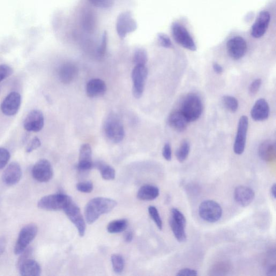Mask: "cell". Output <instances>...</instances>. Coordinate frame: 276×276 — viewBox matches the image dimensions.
Masks as SVG:
<instances>
[{"label":"cell","instance_id":"cell-1","mask_svg":"<svg viewBox=\"0 0 276 276\" xmlns=\"http://www.w3.org/2000/svg\"><path fill=\"white\" fill-rule=\"evenodd\" d=\"M117 203L113 199L98 197L89 201L84 209L86 222L91 225L102 215L109 213L116 207Z\"/></svg>","mask_w":276,"mask_h":276},{"label":"cell","instance_id":"cell-2","mask_svg":"<svg viewBox=\"0 0 276 276\" xmlns=\"http://www.w3.org/2000/svg\"><path fill=\"white\" fill-rule=\"evenodd\" d=\"M180 110L190 123L196 122L200 118L203 111L202 101L195 94H189L182 100Z\"/></svg>","mask_w":276,"mask_h":276},{"label":"cell","instance_id":"cell-3","mask_svg":"<svg viewBox=\"0 0 276 276\" xmlns=\"http://www.w3.org/2000/svg\"><path fill=\"white\" fill-rule=\"evenodd\" d=\"M104 130L107 137L113 143H121L124 138L123 125L121 119L115 114L110 115L106 119Z\"/></svg>","mask_w":276,"mask_h":276},{"label":"cell","instance_id":"cell-4","mask_svg":"<svg viewBox=\"0 0 276 276\" xmlns=\"http://www.w3.org/2000/svg\"><path fill=\"white\" fill-rule=\"evenodd\" d=\"M72 199L63 193L55 194L42 198L37 203L41 210L48 211H63Z\"/></svg>","mask_w":276,"mask_h":276},{"label":"cell","instance_id":"cell-5","mask_svg":"<svg viewBox=\"0 0 276 276\" xmlns=\"http://www.w3.org/2000/svg\"><path fill=\"white\" fill-rule=\"evenodd\" d=\"M37 232H38V228L34 223L29 224L22 228L15 246V253L17 255H20L25 251L35 239Z\"/></svg>","mask_w":276,"mask_h":276},{"label":"cell","instance_id":"cell-6","mask_svg":"<svg viewBox=\"0 0 276 276\" xmlns=\"http://www.w3.org/2000/svg\"><path fill=\"white\" fill-rule=\"evenodd\" d=\"M199 215L205 221L214 223L218 221L222 215L221 206L213 200H206L199 207Z\"/></svg>","mask_w":276,"mask_h":276},{"label":"cell","instance_id":"cell-7","mask_svg":"<svg viewBox=\"0 0 276 276\" xmlns=\"http://www.w3.org/2000/svg\"><path fill=\"white\" fill-rule=\"evenodd\" d=\"M63 211L67 217L77 228L79 236L83 237L86 232V225L78 206L71 199L65 207Z\"/></svg>","mask_w":276,"mask_h":276},{"label":"cell","instance_id":"cell-8","mask_svg":"<svg viewBox=\"0 0 276 276\" xmlns=\"http://www.w3.org/2000/svg\"><path fill=\"white\" fill-rule=\"evenodd\" d=\"M171 33L175 41L183 48L191 51H196L197 46L187 29L178 23L171 26Z\"/></svg>","mask_w":276,"mask_h":276},{"label":"cell","instance_id":"cell-9","mask_svg":"<svg viewBox=\"0 0 276 276\" xmlns=\"http://www.w3.org/2000/svg\"><path fill=\"white\" fill-rule=\"evenodd\" d=\"M148 75L145 65H136L132 73L133 94L134 98L140 99L142 96Z\"/></svg>","mask_w":276,"mask_h":276},{"label":"cell","instance_id":"cell-10","mask_svg":"<svg viewBox=\"0 0 276 276\" xmlns=\"http://www.w3.org/2000/svg\"><path fill=\"white\" fill-rule=\"evenodd\" d=\"M138 27L136 21L131 13L126 12L121 13L117 20V32L121 39H124L127 35L136 31Z\"/></svg>","mask_w":276,"mask_h":276},{"label":"cell","instance_id":"cell-11","mask_svg":"<svg viewBox=\"0 0 276 276\" xmlns=\"http://www.w3.org/2000/svg\"><path fill=\"white\" fill-rule=\"evenodd\" d=\"M249 126L247 116H242L238 122L237 134L234 145V151L237 155L242 154L245 150L246 140Z\"/></svg>","mask_w":276,"mask_h":276},{"label":"cell","instance_id":"cell-12","mask_svg":"<svg viewBox=\"0 0 276 276\" xmlns=\"http://www.w3.org/2000/svg\"><path fill=\"white\" fill-rule=\"evenodd\" d=\"M54 171L50 162L46 159L37 161L32 169V175L39 182H47L53 178Z\"/></svg>","mask_w":276,"mask_h":276},{"label":"cell","instance_id":"cell-13","mask_svg":"<svg viewBox=\"0 0 276 276\" xmlns=\"http://www.w3.org/2000/svg\"><path fill=\"white\" fill-rule=\"evenodd\" d=\"M227 49L231 58L235 60H238L247 53V44L242 37L236 36L228 41Z\"/></svg>","mask_w":276,"mask_h":276},{"label":"cell","instance_id":"cell-14","mask_svg":"<svg viewBox=\"0 0 276 276\" xmlns=\"http://www.w3.org/2000/svg\"><path fill=\"white\" fill-rule=\"evenodd\" d=\"M44 124V117L42 112L39 110H33L26 117L24 126L27 131L37 132L42 130Z\"/></svg>","mask_w":276,"mask_h":276},{"label":"cell","instance_id":"cell-15","mask_svg":"<svg viewBox=\"0 0 276 276\" xmlns=\"http://www.w3.org/2000/svg\"><path fill=\"white\" fill-rule=\"evenodd\" d=\"M21 95L17 92H12L6 97L2 104V111L7 116L16 115L20 108Z\"/></svg>","mask_w":276,"mask_h":276},{"label":"cell","instance_id":"cell-16","mask_svg":"<svg viewBox=\"0 0 276 276\" xmlns=\"http://www.w3.org/2000/svg\"><path fill=\"white\" fill-rule=\"evenodd\" d=\"M271 16L267 12H262L258 16L252 27L251 35L254 38L262 37L266 33L269 25Z\"/></svg>","mask_w":276,"mask_h":276},{"label":"cell","instance_id":"cell-17","mask_svg":"<svg viewBox=\"0 0 276 276\" xmlns=\"http://www.w3.org/2000/svg\"><path fill=\"white\" fill-rule=\"evenodd\" d=\"M22 177V169L19 163L13 162L7 166L3 174L4 182L9 186L17 184Z\"/></svg>","mask_w":276,"mask_h":276},{"label":"cell","instance_id":"cell-18","mask_svg":"<svg viewBox=\"0 0 276 276\" xmlns=\"http://www.w3.org/2000/svg\"><path fill=\"white\" fill-rule=\"evenodd\" d=\"M255 193L247 186H240L234 191V199L238 205L245 207L250 205L255 198Z\"/></svg>","mask_w":276,"mask_h":276},{"label":"cell","instance_id":"cell-19","mask_svg":"<svg viewBox=\"0 0 276 276\" xmlns=\"http://www.w3.org/2000/svg\"><path fill=\"white\" fill-rule=\"evenodd\" d=\"M270 114V108L267 101L263 99L258 100L253 105L251 116L253 120L262 122L266 120Z\"/></svg>","mask_w":276,"mask_h":276},{"label":"cell","instance_id":"cell-20","mask_svg":"<svg viewBox=\"0 0 276 276\" xmlns=\"http://www.w3.org/2000/svg\"><path fill=\"white\" fill-rule=\"evenodd\" d=\"M93 166L91 147L89 144H83L80 148L77 168L80 171H86L91 169Z\"/></svg>","mask_w":276,"mask_h":276},{"label":"cell","instance_id":"cell-21","mask_svg":"<svg viewBox=\"0 0 276 276\" xmlns=\"http://www.w3.org/2000/svg\"><path fill=\"white\" fill-rule=\"evenodd\" d=\"M168 123L175 131L182 132L187 129L190 122L180 110H177L169 115Z\"/></svg>","mask_w":276,"mask_h":276},{"label":"cell","instance_id":"cell-22","mask_svg":"<svg viewBox=\"0 0 276 276\" xmlns=\"http://www.w3.org/2000/svg\"><path fill=\"white\" fill-rule=\"evenodd\" d=\"M107 85L103 80L95 78L89 80L86 85V93L89 98H98L105 94Z\"/></svg>","mask_w":276,"mask_h":276},{"label":"cell","instance_id":"cell-23","mask_svg":"<svg viewBox=\"0 0 276 276\" xmlns=\"http://www.w3.org/2000/svg\"><path fill=\"white\" fill-rule=\"evenodd\" d=\"M18 267L22 275L37 276L40 275L41 273L40 264L32 258L25 260Z\"/></svg>","mask_w":276,"mask_h":276},{"label":"cell","instance_id":"cell-24","mask_svg":"<svg viewBox=\"0 0 276 276\" xmlns=\"http://www.w3.org/2000/svg\"><path fill=\"white\" fill-rule=\"evenodd\" d=\"M258 153L261 159L266 162H271L275 158V145L270 140H266L261 144Z\"/></svg>","mask_w":276,"mask_h":276},{"label":"cell","instance_id":"cell-25","mask_svg":"<svg viewBox=\"0 0 276 276\" xmlns=\"http://www.w3.org/2000/svg\"><path fill=\"white\" fill-rule=\"evenodd\" d=\"M160 192L157 187L150 185H144L138 191L137 198L143 201H152L157 198Z\"/></svg>","mask_w":276,"mask_h":276},{"label":"cell","instance_id":"cell-26","mask_svg":"<svg viewBox=\"0 0 276 276\" xmlns=\"http://www.w3.org/2000/svg\"><path fill=\"white\" fill-rule=\"evenodd\" d=\"M77 72L76 67L70 63L63 65L59 71V77L62 83L69 84L76 77Z\"/></svg>","mask_w":276,"mask_h":276},{"label":"cell","instance_id":"cell-27","mask_svg":"<svg viewBox=\"0 0 276 276\" xmlns=\"http://www.w3.org/2000/svg\"><path fill=\"white\" fill-rule=\"evenodd\" d=\"M169 225L176 239L179 242H184L186 241L187 235L185 232V226L176 222L171 218L169 219Z\"/></svg>","mask_w":276,"mask_h":276},{"label":"cell","instance_id":"cell-28","mask_svg":"<svg viewBox=\"0 0 276 276\" xmlns=\"http://www.w3.org/2000/svg\"><path fill=\"white\" fill-rule=\"evenodd\" d=\"M95 166L100 171L101 176L104 180H113L116 177V171L111 166L103 162H99L95 164Z\"/></svg>","mask_w":276,"mask_h":276},{"label":"cell","instance_id":"cell-29","mask_svg":"<svg viewBox=\"0 0 276 276\" xmlns=\"http://www.w3.org/2000/svg\"><path fill=\"white\" fill-rule=\"evenodd\" d=\"M128 226V222L126 219L114 220L109 223L107 230L109 233H120L126 230Z\"/></svg>","mask_w":276,"mask_h":276},{"label":"cell","instance_id":"cell-30","mask_svg":"<svg viewBox=\"0 0 276 276\" xmlns=\"http://www.w3.org/2000/svg\"><path fill=\"white\" fill-rule=\"evenodd\" d=\"M190 152V144L188 141L185 140L178 147L176 152L177 160L180 162H184L188 158Z\"/></svg>","mask_w":276,"mask_h":276},{"label":"cell","instance_id":"cell-31","mask_svg":"<svg viewBox=\"0 0 276 276\" xmlns=\"http://www.w3.org/2000/svg\"><path fill=\"white\" fill-rule=\"evenodd\" d=\"M111 259L114 271L117 274L122 273L125 264L123 257L119 254H113Z\"/></svg>","mask_w":276,"mask_h":276},{"label":"cell","instance_id":"cell-32","mask_svg":"<svg viewBox=\"0 0 276 276\" xmlns=\"http://www.w3.org/2000/svg\"><path fill=\"white\" fill-rule=\"evenodd\" d=\"M223 106L231 113H236L238 108V101L232 96H223L222 99Z\"/></svg>","mask_w":276,"mask_h":276},{"label":"cell","instance_id":"cell-33","mask_svg":"<svg viewBox=\"0 0 276 276\" xmlns=\"http://www.w3.org/2000/svg\"><path fill=\"white\" fill-rule=\"evenodd\" d=\"M147 61V53L144 49L139 48L134 52L133 62L136 65H145Z\"/></svg>","mask_w":276,"mask_h":276},{"label":"cell","instance_id":"cell-34","mask_svg":"<svg viewBox=\"0 0 276 276\" xmlns=\"http://www.w3.org/2000/svg\"><path fill=\"white\" fill-rule=\"evenodd\" d=\"M148 213L156 226L161 230L162 229V221L157 209L154 206H150L148 208Z\"/></svg>","mask_w":276,"mask_h":276},{"label":"cell","instance_id":"cell-35","mask_svg":"<svg viewBox=\"0 0 276 276\" xmlns=\"http://www.w3.org/2000/svg\"><path fill=\"white\" fill-rule=\"evenodd\" d=\"M170 218L176 222L186 227V219L183 214L176 208L171 209L170 211Z\"/></svg>","mask_w":276,"mask_h":276},{"label":"cell","instance_id":"cell-36","mask_svg":"<svg viewBox=\"0 0 276 276\" xmlns=\"http://www.w3.org/2000/svg\"><path fill=\"white\" fill-rule=\"evenodd\" d=\"M11 158L10 152L7 149L0 147V169L4 168Z\"/></svg>","mask_w":276,"mask_h":276},{"label":"cell","instance_id":"cell-37","mask_svg":"<svg viewBox=\"0 0 276 276\" xmlns=\"http://www.w3.org/2000/svg\"><path fill=\"white\" fill-rule=\"evenodd\" d=\"M93 6L101 9H109L114 5V0H88Z\"/></svg>","mask_w":276,"mask_h":276},{"label":"cell","instance_id":"cell-38","mask_svg":"<svg viewBox=\"0 0 276 276\" xmlns=\"http://www.w3.org/2000/svg\"><path fill=\"white\" fill-rule=\"evenodd\" d=\"M13 72V70L10 66L6 64L0 65V83L12 75Z\"/></svg>","mask_w":276,"mask_h":276},{"label":"cell","instance_id":"cell-39","mask_svg":"<svg viewBox=\"0 0 276 276\" xmlns=\"http://www.w3.org/2000/svg\"><path fill=\"white\" fill-rule=\"evenodd\" d=\"M76 189L81 193H89L93 191L94 186L90 181L80 182L77 184Z\"/></svg>","mask_w":276,"mask_h":276},{"label":"cell","instance_id":"cell-40","mask_svg":"<svg viewBox=\"0 0 276 276\" xmlns=\"http://www.w3.org/2000/svg\"><path fill=\"white\" fill-rule=\"evenodd\" d=\"M41 146V142L40 139L35 137L31 141H30V142L28 144L26 149V152L27 153H31Z\"/></svg>","mask_w":276,"mask_h":276},{"label":"cell","instance_id":"cell-41","mask_svg":"<svg viewBox=\"0 0 276 276\" xmlns=\"http://www.w3.org/2000/svg\"><path fill=\"white\" fill-rule=\"evenodd\" d=\"M158 42L161 46L166 48L172 47V44L169 37L165 34L160 33L158 35Z\"/></svg>","mask_w":276,"mask_h":276},{"label":"cell","instance_id":"cell-42","mask_svg":"<svg viewBox=\"0 0 276 276\" xmlns=\"http://www.w3.org/2000/svg\"><path fill=\"white\" fill-rule=\"evenodd\" d=\"M262 79L257 78L253 80L249 87V93L251 95H256L262 85Z\"/></svg>","mask_w":276,"mask_h":276},{"label":"cell","instance_id":"cell-43","mask_svg":"<svg viewBox=\"0 0 276 276\" xmlns=\"http://www.w3.org/2000/svg\"><path fill=\"white\" fill-rule=\"evenodd\" d=\"M108 43V35L106 32L102 35L101 43L98 50L99 55L100 56H103L106 53Z\"/></svg>","mask_w":276,"mask_h":276},{"label":"cell","instance_id":"cell-44","mask_svg":"<svg viewBox=\"0 0 276 276\" xmlns=\"http://www.w3.org/2000/svg\"><path fill=\"white\" fill-rule=\"evenodd\" d=\"M162 155L163 158L167 161H170L171 160V148L169 143H166L164 145L162 150Z\"/></svg>","mask_w":276,"mask_h":276},{"label":"cell","instance_id":"cell-45","mask_svg":"<svg viewBox=\"0 0 276 276\" xmlns=\"http://www.w3.org/2000/svg\"><path fill=\"white\" fill-rule=\"evenodd\" d=\"M176 275L180 276H196L198 275V272L195 270L186 268L179 271L177 273H176Z\"/></svg>","mask_w":276,"mask_h":276},{"label":"cell","instance_id":"cell-46","mask_svg":"<svg viewBox=\"0 0 276 276\" xmlns=\"http://www.w3.org/2000/svg\"><path fill=\"white\" fill-rule=\"evenodd\" d=\"M6 247V240L4 237H0V255L3 254Z\"/></svg>","mask_w":276,"mask_h":276},{"label":"cell","instance_id":"cell-47","mask_svg":"<svg viewBox=\"0 0 276 276\" xmlns=\"http://www.w3.org/2000/svg\"><path fill=\"white\" fill-rule=\"evenodd\" d=\"M213 68L215 72L217 74H221L223 71L222 66L218 63H214L213 64Z\"/></svg>","mask_w":276,"mask_h":276},{"label":"cell","instance_id":"cell-48","mask_svg":"<svg viewBox=\"0 0 276 276\" xmlns=\"http://www.w3.org/2000/svg\"><path fill=\"white\" fill-rule=\"evenodd\" d=\"M133 235L132 233L131 232L126 233L124 235V239L127 242H131L133 240Z\"/></svg>","mask_w":276,"mask_h":276},{"label":"cell","instance_id":"cell-49","mask_svg":"<svg viewBox=\"0 0 276 276\" xmlns=\"http://www.w3.org/2000/svg\"><path fill=\"white\" fill-rule=\"evenodd\" d=\"M275 192H276V185L275 183H274L272 185L270 190L271 195L274 199H275V196H276Z\"/></svg>","mask_w":276,"mask_h":276}]
</instances>
